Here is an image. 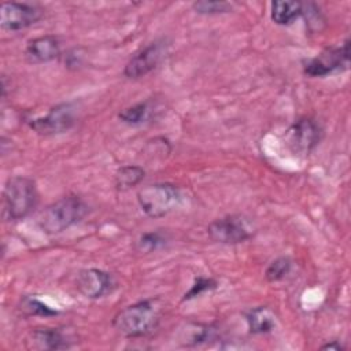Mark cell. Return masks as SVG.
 Wrapping results in <instances>:
<instances>
[{
    "label": "cell",
    "instance_id": "cell-1",
    "mask_svg": "<svg viewBox=\"0 0 351 351\" xmlns=\"http://www.w3.org/2000/svg\"><path fill=\"white\" fill-rule=\"evenodd\" d=\"M160 321V306L156 299H144L119 310L112 318V328L126 339L149 335Z\"/></svg>",
    "mask_w": 351,
    "mask_h": 351
},
{
    "label": "cell",
    "instance_id": "cell-2",
    "mask_svg": "<svg viewBox=\"0 0 351 351\" xmlns=\"http://www.w3.org/2000/svg\"><path fill=\"white\" fill-rule=\"evenodd\" d=\"M88 204L77 195H66L48 204L38 215L37 225L45 234H59L78 223L88 214Z\"/></svg>",
    "mask_w": 351,
    "mask_h": 351
},
{
    "label": "cell",
    "instance_id": "cell-3",
    "mask_svg": "<svg viewBox=\"0 0 351 351\" xmlns=\"http://www.w3.org/2000/svg\"><path fill=\"white\" fill-rule=\"evenodd\" d=\"M38 204L36 182L26 176L10 177L3 188V218L19 221L30 215Z\"/></svg>",
    "mask_w": 351,
    "mask_h": 351
},
{
    "label": "cell",
    "instance_id": "cell-4",
    "mask_svg": "<svg viewBox=\"0 0 351 351\" xmlns=\"http://www.w3.org/2000/svg\"><path fill=\"white\" fill-rule=\"evenodd\" d=\"M137 202L147 217L162 218L178 207L181 192L170 182L148 184L138 189Z\"/></svg>",
    "mask_w": 351,
    "mask_h": 351
},
{
    "label": "cell",
    "instance_id": "cell-5",
    "mask_svg": "<svg viewBox=\"0 0 351 351\" xmlns=\"http://www.w3.org/2000/svg\"><path fill=\"white\" fill-rule=\"evenodd\" d=\"M254 233L252 223L243 215H225L207 226L208 237L219 244H240L250 240Z\"/></svg>",
    "mask_w": 351,
    "mask_h": 351
},
{
    "label": "cell",
    "instance_id": "cell-6",
    "mask_svg": "<svg viewBox=\"0 0 351 351\" xmlns=\"http://www.w3.org/2000/svg\"><path fill=\"white\" fill-rule=\"evenodd\" d=\"M321 138L322 128L310 117L296 119L285 132L287 147L295 155H308L319 144Z\"/></svg>",
    "mask_w": 351,
    "mask_h": 351
},
{
    "label": "cell",
    "instance_id": "cell-7",
    "mask_svg": "<svg viewBox=\"0 0 351 351\" xmlns=\"http://www.w3.org/2000/svg\"><path fill=\"white\" fill-rule=\"evenodd\" d=\"M77 119V108L71 101L53 106L45 115L29 121V126L38 134L53 136L70 130Z\"/></svg>",
    "mask_w": 351,
    "mask_h": 351
},
{
    "label": "cell",
    "instance_id": "cell-8",
    "mask_svg": "<svg viewBox=\"0 0 351 351\" xmlns=\"http://www.w3.org/2000/svg\"><path fill=\"white\" fill-rule=\"evenodd\" d=\"M350 64V40H344L339 47L326 48L319 55L308 59L303 64V71L308 77H326L335 71L346 70Z\"/></svg>",
    "mask_w": 351,
    "mask_h": 351
},
{
    "label": "cell",
    "instance_id": "cell-9",
    "mask_svg": "<svg viewBox=\"0 0 351 351\" xmlns=\"http://www.w3.org/2000/svg\"><path fill=\"white\" fill-rule=\"evenodd\" d=\"M166 40H156L138 49L125 64L123 75L132 80L141 78L151 73L162 62L167 52Z\"/></svg>",
    "mask_w": 351,
    "mask_h": 351
},
{
    "label": "cell",
    "instance_id": "cell-10",
    "mask_svg": "<svg viewBox=\"0 0 351 351\" xmlns=\"http://www.w3.org/2000/svg\"><path fill=\"white\" fill-rule=\"evenodd\" d=\"M43 16V10L34 4L5 1L0 7V25L4 30L18 32L34 25Z\"/></svg>",
    "mask_w": 351,
    "mask_h": 351
},
{
    "label": "cell",
    "instance_id": "cell-11",
    "mask_svg": "<svg viewBox=\"0 0 351 351\" xmlns=\"http://www.w3.org/2000/svg\"><path fill=\"white\" fill-rule=\"evenodd\" d=\"M75 287L82 296L88 299H99L111 293L117 287V281L108 271L90 267L84 269L77 274Z\"/></svg>",
    "mask_w": 351,
    "mask_h": 351
},
{
    "label": "cell",
    "instance_id": "cell-12",
    "mask_svg": "<svg viewBox=\"0 0 351 351\" xmlns=\"http://www.w3.org/2000/svg\"><path fill=\"white\" fill-rule=\"evenodd\" d=\"M60 56V41L53 34H45L27 41L25 58L32 64L48 63Z\"/></svg>",
    "mask_w": 351,
    "mask_h": 351
},
{
    "label": "cell",
    "instance_id": "cell-13",
    "mask_svg": "<svg viewBox=\"0 0 351 351\" xmlns=\"http://www.w3.org/2000/svg\"><path fill=\"white\" fill-rule=\"evenodd\" d=\"M26 343L33 350H64L71 346L69 337L58 328H37L29 333Z\"/></svg>",
    "mask_w": 351,
    "mask_h": 351
},
{
    "label": "cell",
    "instance_id": "cell-14",
    "mask_svg": "<svg viewBox=\"0 0 351 351\" xmlns=\"http://www.w3.org/2000/svg\"><path fill=\"white\" fill-rule=\"evenodd\" d=\"M245 321L252 335H263L271 332L277 325L274 311L267 306H258L245 313Z\"/></svg>",
    "mask_w": 351,
    "mask_h": 351
},
{
    "label": "cell",
    "instance_id": "cell-15",
    "mask_svg": "<svg viewBox=\"0 0 351 351\" xmlns=\"http://www.w3.org/2000/svg\"><path fill=\"white\" fill-rule=\"evenodd\" d=\"M303 3L300 1H273L270 4V18L276 25H291L295 19L302 16Z\"/></svg>",
    "mask_w": 351,
    "mask_h": 351
},
{
    "label": "cell",
    "instance_id": "cell-16",
    "mask_svg": "<svg viewBox=\"0 0 351 351\" xmlns=\"http://www.w3.org/2000/svg\"><path fill=\"white\" fill-rule=\"evenodd\" d=\"M145 176V170L141 166L137 165H125L121 166L115 173V186L121 191L130 189L133 186H137Z\"/></svg>",
    "mask_w": 351,
    "mask_h": 351
},
{
    "label": "cell",
    "instance_id": "cell-17",
    "mask_svg": "<svg viewBox=\"0 0 351 351\" xmlns=\"http://www.w3.org/2000/svg\"><path fill=\"white\" fill-rule=\"evenodd\" d=\"M19 310L25 315H29V317H32V315L33 317H36V315H38V317H52V315L59 314L58 310H53L48 304L43 303L40 299L33 298V296L22 298L21 304H19Z\"/></svg>",
    "mask_w": 351,
    "mask_h": 351
},
{
    "label": "cell",
    "instance_id": "cell-18",
    "mask_svg": "<svg viewBox=\"0 0 351 351\" xmlns=\"http://www.w3.org/2000/svg\"><path fill=\"white\" fill-rule=\"evenodd\" d=\"M167 243V234L160 230H152L143 233L136 241V247L140 252H152L163 247Z\"/></svg>",
    "mask_w": 351,
    "mask_h": 351
},
{
    "label": "cell",
    "instance_id": "cell-19",
    "mask_svg": "<svg viewBox=\"0 0 351 351\" xmlns=\"http://www.w3.org/2000/svg\"><path fill=\"white\" fill-rule=\"evenodd\" d=\"M189 329H191L189 330L191 333L186 335V337H182V341L185 346H197L215 339V328L213 325L193 324L192 328Z\"/></svg>",
    "mask_w": 351,
    "mask_h": 351
},
{
    "label": "cell",
    "instance_id": "cell-20",
    "mask_svg": "<svg viewBox=\"0 0 351 351\" xmlns=\"http://www.w3.org/2000/svg\"><path fill=\"white\" fill-rule=\"evenodd\" d=\"M149 115V107H148V103L147 101H140V103H136L130 107H126L123 108L119 114H118V118L128 123V125H138L141 122H144Z\"/></svg>",
    "mask_w": 351,
    "mask_h": 351
},
{
    "label": "cell",
    "instance_id": "cell-21",
    "mask_svg": "<svg viewBox=\"0 0 351 351\" xmlns=\"http://www.w3.org/2000/svg\"><path fill=\"white\" fill-rule=\"evenodd\" d=\"M292 261L288 256H278L269 263L265 270V277L269 282H277L285 278V276L291 271Z\"/></svg>",
    "mask_w": 351,
    "mask_h": 351
},
{
    "label": "cell",
    "instance_id": "cell-22",
    "mask_svg": "<svg viewBox=\"0 0 351 351\" xmlns=\"http://www.w3.org/2000/svg\"><path fill=\"white\" fill-rule=\"evenodd\" d=\"M233 4L228 1H218V0H200L195 1L192 4V8L197 14L203 15H217V14H225L232 10Z\"/></svg>",
    "mask_w": 351,
    "mask_h": 351
},
{
    "label": "cell",
    "instance_id": "cell-23",
    "mask_svg": "<svg viewBox=\"0 0 351 351\" xmlns=\"http://www.w3.org/2000/svg\"><path fill=\"white\" fill-rule=\"evenodd\" d=\"M217 288V281L213 278H206V277H197L195 280V282L192 284V287L189 288L188 292H185L182 300H191L196 296H200L202 293L215 289Z\"/></svg>",
    "mask_w": 351,
    "mask_h": 351
},
{
    "label": "cell",
    "instance_id": "cell-24",
    "mask_svg": "<svg viewBox=\"0 0 351 351\" xmlns=\"http://www.w3.org/2000/svg\"><path fill=\"white\" fill-rule=\"evenodd\" d=\"M321 348H322V350H335V351H341V350H344L346 347H344L340 341H337V340H332V341H329V343H326V344L321 346Z\"/></svg>",
    "mask_w": 351,
    "mask_h": 351
}]
</instances>
